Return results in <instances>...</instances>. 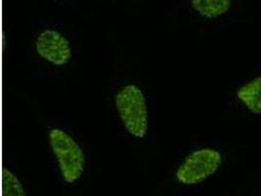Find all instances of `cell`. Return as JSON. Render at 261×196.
Listing matches in <instances>:
<instances>
[{"mask_svg": "<svg viewBox=\"0 0 261 196\" xmlns=\"http://www.w3.org/2000/svg\"><path fill=\"white\" fill-rule=\"evenodd\" d=\"M245 154V145L212 138L201 141L182 154L172 173L174 184L182 189L202 187Z\"/></svg>", "mask_w": 261, "mask_h": 196, "instance_id": "1", "label": "cell"}, {"mask_svg": "<svg viewBox=\"0 0 261 196\" xmlns=\"http://www.w3.org/2000/svg\"><path fill=\"white\" fill-rule=\"evenodd\" d=\"M46 139L61 182L68 186L80 184L87 170V156L83 143L62 125L49 127Z\"/></svg>", "mask_w": 261, "mask_h": 196, "instance_id": "2", "label": "cell"}, {"mask_svg": "<svg viewBox=\"0 0 261 196\" xmlns=\"http://www.w3.org/2000/svg\"><path fill=\"white\" fill-rule=\"evenodd\" d=\"M113 104L125 133L134 140H146L151 131V121L148 99L142 87L133 82L118 86Z\"/></svg>", "mask_w": 261, "mask_h": 196, "instance_id": "3", "label": "cell"}, {"mask_svg": "<svg viewBox=\"0 0 261 196\" xmlns=\"http://www.w3.org/2000/svg\"><path fill=\"white\" fill-rule=\"evenodd\" d=\"M34 57L52 70L68 68L74 60V43L70 35L55 26L39 30L32 39Z\"/></svg>", "mask_w": 261, "mask_h": 196, "instance_id": "4", "label": "cell"}, {"mask_svg": "<svg viewBox=\"0 0 261 196\" xmlns=\"http://www.w3.org/2000/svg\"><path fill=\"white\" fill-rule=\"evenodd\" d=\"M191 16L202 24L229 26L252 20V0H188Z\"/></svg>", "mask_w": 261, "mask_h": 196, "instance_id": "5", "label": "cell"}, {"mask_svg": "<svg viewBox=\"0 0 261 196\" xmlns=\"http://www.w3.org/2000/svg\"><path fill=\"white\" fill-rule=\"evenodd\" d=\"M230 109L243 120L261 122V68L238 78L228 90Z\"/></svg>", "mask_w": 261, "mask_h": 196, "instance_id": "6", "label": "cell"}, {"mask_svg": "<svg viewBox=\"0 0 261 196\" xmlns=\"http://www.w3.org/2000/svg\"><path fill=\"white\" fill-rule=\"evenodd\" d=\"M3 196H29L23 180L10 166L3 172Z\"/></svg>", "mask_w": 261, "mask_h": 196, "instance_id": "7", "label": "cell"}, {"mask_svg": "<svg viewBox=\"0 0 261 196\" xmlns=\"http://www.w3.org/2000/svg\"><path fill=\"white\" fill-rule=\"evenodd\" d=\"M226 196H261V172L250 173L234 193Z\"/></svg>", "mask_w": 261, "mask_h": 196, "instance_id": "8", "label": "cell"}, {"mask_svg": "<svg viewBox=\"0 0 261 196\" xmlns=\"http://www.w3.org/2000/svg\"><path fill=\"white\" fill-rule=\"evenodd\" d=\"M58 1H62V0H58Z\"/></svg>", "mask_w": 261, "mask_h": 196, "instance_id": "9", "label": "cell"}]
</instances>
